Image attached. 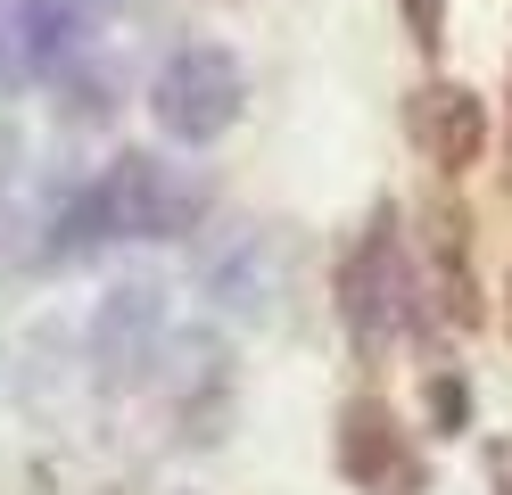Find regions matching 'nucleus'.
Segmentation results:
<instances>
[{
  "label": "nucleus",
  "mask_w": 512,
  "mask_h": 495,
  "mask_svg": "<svg viewBox=\"0 0 512 495\" xmlns=\"http://www.w3.org/2000/svg\"><path fill=\"white\" fill-rule=\"evenodd\" d=\"M17 174H25V132L0 116V207H9V190H17Z\"/></svg>",
  "instance_id": "9b49d317"
},
{
  "label": "nucleus",
  "mask_w": 512,
  "mask_h": 495,
  "mask_svg": "<svg viewBox=\"0 0 512 495\" xmlns=\"http://www.w3.org/2000/svg\"><path fill=\"white\" fill-rule=\"evenodd\" d=\"M339 471L364 495H422V454L397 429V413L380 396H347L339 405Z\"/></svg>",
  "instance_id": "423d86ee"
},
{
  "label": "nucleus",
  "mask_w": 512,
  "mask_h": 495,
  "mask_svg": "<svg viewBox=\"0 0 512 495\" xmlns=\"http://www.w3.org/2000/svg\"><path fill=\"white\" fill-rule=\"evenodd\" d=\"M199 281L223 314L240 322H273V289H281V264H273V240L265 231H232V240H215L199 256Z\"/></svg>",
  "instance_id": "6e6552de"
},
{
  "label": "nucleus",
  "mask_w": 512,
  "mask_h": 495,
  "mask_svg": "<svg viewBox=\"0 0 512 495\" xmlns=\"http://www.w3.org/2000/svg\"><path fill=\"white\" fill-rule=\"evenodd\" d=\"M91 33V0H0V91L58 75Z\"/></svg>",
  "instance_id": "39448f33"
},
{
  "label": "nucleus",
  "mask_w": 512,
  "mask_h": 495,
  "mask_svg": "<svg viewBox=\"0 0 512 495\" xmlns=\"http://www.w3.org/2000/svg\"><path fill=\"white\" fill-rule=\"evenodd\" d=\"M413 141H422V157L438 165V174H463V165H479V149H488V99H479L471 83H422L413 91Z\"/></svg>",
  "instance_id": "0eeeda50"
},
{
  "label": "nucleus",
  "mask_w": 512,
  "mask_h": 495,
  "mask_svg": "<svg viewBox=\"0 0 512 495\" xmlns=\"http://www.w3.org/2000/svg\"><path fill=\"white\" fill-rule=\"evenodd\" d=\"M413 314H422V281H413V264H405L397 207H380L356 231V248L339 256V322H347V339L364 355H380V347H397V330Z\"/></svg>",
  "instance_id": "f03ea898"
},
{
  "label": "nucleus",
  "mask_w": 512,
  "mask_h": 495,
  "mask_svg": "<svg viewBox=\"0 0 512 495\" xmlns=\"http://www.w3.org/2000/svg\"><path fill=\"white\" fill-rule=\"evenodd\" d=\"M240 99H248V75H240L232 50L223 42H182L149 83V116H157L166 141L207 149V141H223V132L240 124Z\"/></svg>",
  "instance_id": "7ed1b4c3"
},
{
  "label": "nucleus",
  "mask_w": 512,
  "mask_h": 495,
  "mask_svg": "<svg viewBox=\"0 0 512 495\" xmlns=\"http://www.w3.org/2000/svg\"><path fill=\"white\" fill-rule=\"evenodd\" d=\"M166 355V289L157 281H124L100 297L91 314V363H100L108 388H141Z\"/></svg>",
  "instance_id": "20e7f679"
},
{
  "label": "nucleus",
  "mask_w": 512,
  "mask_h": 495,
  "mask_svg": "<svg viewBox=\"0 0 512 495\" xmlns=\"http://www.w3.org/2000/svg\"><path fill=\"white\" fill-rule=\"evenodd\" d=\"M430 256H438L446 322H479V289H471V264H463V215H455V207H438V215H430Z\"/></svg>",
  "instance_id": "1a4fd4ad"
},
{
  "label": "nucleus",
  "mask_w": 512,
  "mask_h": 495,
  "mask_svg": "<svg viewBox=\"0 0 512 495\" xmlns=\"http://www.w3.org/2000/svg\"><path fill=\"white\" fill-rule=\"evenodd\" d=\"M430 413L438 429H463V380H430Z\"/></svg>",
  "instance_id": "f8f14e48"
},
{
  "label": "nucleus",
  "mask_w": 512,
  "mask_h": 495,
  "mask_svg": "<svg viewBox=\"0 0 512 495\" xmlns=\"http://www.w3.org/2000/svg\"><path fill=\"white\" fill-rule=\"evenodd\" d=\"M397 17H405V33H413L422 50L446 42V0H397Z\"/></svg>",
  "instance_id": "9d476101"
},
{
  "label": "nucleus",
  "mask_w": 512,
  "mask_h": 495,
  "mask_svg": "<svg viewBox=\"0 0 512 495\" xmlns=\"http://www.w3.org/2000/svg\"><path fill=\"white\" fill-rule=\"evenodd\" d=\"M207 174H190L174 157H116L100 182H91V207H100V231L108 240H182V231L207 223Z\"/></svg>",
  "instance_id": "f257e3e1"
}]
</instances>
